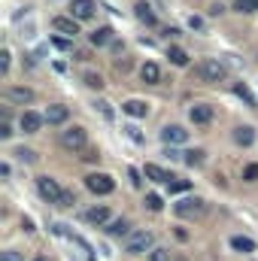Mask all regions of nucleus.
I'll use <instances>...</instances> for the list:
<instances>
[{"label": "nucleus", "instance_id": "f257e3e1", "mask_svg": "<svg viewBox=\"0 0 258 261\" xmlns=\"http://www.w3.org/2000/svg\"><path fill=\"white\" fill-rule=\"evenodd\" d=\"M197 76H200L203 82H222V79L228 76V70H225V64H222L219 58H207V61L197 64Z\"/></svg>", "mask_w": 258, "mask_h": 261}, {"label": "nucleus", "instance_id": "f03ea898", "mask_svg": "<svg viewBox=\"0 0 258 261\" xmlns=\"http://www.w3.org/2000/svg\"><path fill=\"white\" fill-rule=\"evenodd\" d=\"M37 192H40L43 200H49V203H61V200H64V189H61L52 176H40V179H37Z\"/></svg>", "mask_w": 258, "mask_h": 261}, {"label": "nucleus", "instance_id": "7ed1b4c3", "mask_svg": "<svg viewBox=\"0 0 258 261\" xmlns=\"http://www.w3.org/2000/svg\"><path fill=\"white\" fill-rule=\"evenodd\" d=\"M85 189L91 195H113L116 192V182L107 173H91V176H85Z\"/></svg>", "mask_w": 258, "mask_h": 261}, {"label": "nucleus", "instance_id": "20e7f679", "mask_svg": "<svg viewBox=\"0 0 258 261\" xmlns=\"http://www.w3.org/2000/svg\"><path fill=\"white\" fill-rule=\"evenodd\" d=\"M152 231H131L128 234V243H125V249H128L131 255H143L149 246H152Z\"/></svg>", "mask_w": 258, "mask_h": 261}, {"label": "nucleus", "instance_id": "39448f33", "mask_svg": "<svg viewBox=\"0 0 258 261\" xmlns=\"http://www.w3.org/2000/svg\"><path fill=\"white\" fill-rule=\"evenodd\" d=\"M203 210H207V203L200 197H186V200L173 203V213L183 219H197V216H203Z\"/></svg>", "mask_w": 258, "mask_h": 261}, {"label": "nucleus", "instance_id": "423d86ee", "mask_svg": "<svg viewBox=\"0 0 258 261\" xmlns=\"http://www.w3.org/2000/svg\"><path fill=\"white\" fill-rule=\"evenodd\" d=\"M85 140H88L85 128H76V125H73V128L61 130V146H64V149H73V152H76V149H85Z\"/></svg>", "mask_w": 258, "mask_h": 261}, {"label": "nucleus", "instance_id": "0eeeda50", "mask_svg": "<svg viewBox=\"0 0 258 261\" xmlns=\"http://www.w3.org/2000/svg\"><path fill=\"white\" fill-rule=\"evenodd\" d=\"M94 9H97L94 0H73V3H70V15L79 18V21H88V18L94 15Z\"/></svg>", "mask_w": 258, "mask_h": 261}, {"label": "nucleus", "instance_id": "6e6552de", "mask_svg": "<svg viewBox=\"0 0 258 261\" xmlns=\"http://www.w3.org/2000/svg\"><path fill=\"white\" fill-rule=\"evenodd\" d=\"M76 21H79V18H73V15H70V18H67V15H58V18L52 21V28H55L58 34H64V37H76V34H79V24H76Z\"/></svg>", "mask_w": 258, "mask_h": 261}, {"label": "nucleus", "instance_id": "1a4fd4ad", "mask_svg": "<svg viewBox=\"0 0 258 261\" xmlns=\"http://www.w3.org/2000/svg\"><path fill=\"white\" fill-rule=\"evenodd\" d=\"M161 140H164L167 146H173V143H186V140H189V130L179 128V125H167V128L161 130Z\"/></svg>", "mask_w": 258, "mask_h": 261}, {"label": "nucleus", "instance_id": "9d476101", "mask_svg": "<svg viewBox=\"0 0 258 261\" xmlns=\"http://www.w3.org/2000/svg\"><path fill=\"white\" fill-rule=\"evenodd\" d=\"M189 119H192L194 125H210L213 122V107H207V103H197L189 110Z\"/></svg>", "mask_w": 258, "mask_h": 261}, {"label": "nucleus", "instance_id": "9b49d317", "mask_svg": "<svg viewBox=\"0 0 258 261\" xmlns=\"http://www.w3.org/2000/svg\"><path fill=\"white\" fill-rule=\"evenodd\" d=\"M6 97L15 100V103H34V91L24 88V85H9L6 88Z\"/></svg>", "mask_w": 258, "mask_h": 261}, {"label": "nucleus", "instance_id": "f8f14e48", "mask_svg": "<svg viewBox=\"0 0 258 261\" xmlns=\"http://www.w3.org/2000/svg\"><path fill=\"white\" fill-rule=\"evenodd\" d=\"M18 125H21L24 134H37L40 125H43V116H37L34 110H28V113H21V122H18Z\"/></svg>", "mask_w": 258, "mask_h": 261}, {"label": "nucleus", "instance_id": "ddd939ff", "mask_svg": "<svg viewBox=\"0 0 258 261\" xmlns=\"http://www.w3.org/2000/svg\"><path fill=\"white\" fill-rule=\"evenodd\" d=\"M122 113H125V116H131V119H146L149 107H146L143 100H125V103H122Z\"/></svg>", "mask_w": 258, "mask_h": 261}, {"label": "nucleus", "instance_id": "4468645a", "mask_svg": "<svg viewBox=\"0 0 258 261\" xmlns=\"http://www.w3.org/2000/svg\"><path fill=\"white\" fill-rule=\"evenodd\" d=\"M67 116H70V110L61 107V103H52V107L46 110V122H49V125H64Z\"/></svg>", "mask_w": 258, "mask_h": 261}, {"label": "nucleus", "instance_id": "2eb2a0df", "mask_svg": "<svg viewBox=\"0 0 258 261\" xmlns=\"http://www.w3.org/2000/svg\"><path fill=\"white\" fill-rule=\"evenodd\" d=\"M134 15H137L143 24H155V12H152V6H149L146 0H137V6H134Z\"/></svg>", "mask_w": 258, "mask_h": 261}, {"label": "nucleus", "instance_id": "dca6fc26", "mask_svg": "<svg viewBox=\"0 0 258 261\" xmlns=\"http://www.w3.org/2000/svg\"><path fill=\"white\" fill-rule=\"evenodd\" d=\"M140 79H143L146 85H155V82L161 79V70H158V64H152V61H149V64H143V67H140Z\"/></svg>", "mask_w": 258, "mask_h": 261}, {"label": "nucleus", "instance_id": "f3484780", "mask_svg": "<svg viewBox=\"0 0 258 261\" xmlns=\"http://www.w3.org/2000/svg\"><path fill=\"white\" fill-rule=\"evenodd\" d=\"M234 143H237V146H252V143H255V130L249 128V125L234 128Z\"/></svg>", "mask_w": 258, "mask_h": 261}, {"label": "nucleus", "instance_id": "a211bd4d", "mask_svg": "<svg viewBox=\"0 0 258 261\" xmlns=\"http://www.w3.org/2000/svg\"><path fill=\"white\" fill-rule=\"evenodd\" d=\"M143 173H146L152 182H170V179H173V176H170L167 170H161L158 164H146V170H143Z\"/></svg>", "mask_w": 258, "mask_h": 261}, {"label": "nucleus", "instance_id": "6ab92c4d", "mask_svg": "<svg viewBox=\"0 0 258 261\" xmlns=\"http://www.w3.org/2000/svg\"><path fill=\"white\" fill-rule=\"evenodd\" d=\"M110 219V210L107 206H91L88 213H85V222H91V225H104Z\"/></svg>", "mask_w": 258, "mask_h": 261}, {"label": "nucleus", "instance_id": "aec40b11", "mask_svg": "<svg viewBox=\"0 0 258 261\" xmlns=\"http://www.w3.org/2000/svg\"><path fill=\"white\" fill-rule=\"evenodd\" d=\"M231 249H237V252H255V240H249V237H231Z\"/></svg>", "mask_w": 258, "mask_h": 261}, {"label": "nucleus", "instance_id": "412c9836", "mask_svg": "<svg viewBox=\"0 0 258 261\" xmlns=\"http://www.w3.org/2000/svg\"><path fill=\"white\" fill-rule=\"evenodd\" d=\"M110 40H113V28H97L91 34V46H107Z\"/></svg>", "mask_w": 258, "mask_h": 261}, {"label": "nucleus", "instance_id": "4be33fe9", "mask_svg": "<svg viewBox=\"0 0 258 261\" xmlns=\"http://www.w3.org/2000/svg\"><path fill=\"white\" fill-rule=\"evenodd\" d=\"M167 58H170L176 67L189 64V55H186V49H179V46H170V49H167Z\"/></svg>", "mask_w": 258, "mask_h": 261}, {"label": "nucleus", "instance_id": "5701e85b", "mask_svg": "<svg viewBox=\"0 0 258 261\" xmlns=\"http://www.w3.org/2000/svg\"><path fill=\"white\" fill-rule=\"evenodd\" d=\"M113 237H128L131 234V225L125 222V219H116V222H110V228H107Z\"/></svg>", "mask_w": 258, "mask_h": 261}, {"label": "nucleus", "instance_id": "b1692460", "mask_svg": "<svg viewBox=\"0 0 258 261\" xmlns=\"http://www.w3.org/2000/svg\"><path fill=\"white\" fill-rule=\"evenodd\" d=\"M167 189H170V195H179V192H189V189H192V182H189V179H176V176H173V179L167 182Z\"/></svg>", "mask_w": 258, "mask_h": 261}, {"label": "nucleus", "instance_id": "393cba45", "mask_svg": "<svg viewBox=\"0 0 258 261\" xmlns=\"http://www.w3.org/2000/svg\"><path fill=\"white\" fill-rule=\"evenodd\" d=\"M234 94H237V97H243V100H246L249 107H255V97H252V91H249V88H246L243 82H237V85H234Z\"/></svg>", "mask_w": 258, "mask_h": 261}, {"label": "nucleus", "instance_id": "a878e982", "mask_svg": "<svg viewBox=\"0 0 258 261\" xmlns=\"http://www.w3.org/2000/svg\"><path fill=\"white\" fill-rule=\"evenodd\" d=\"M183 155H186L183 161H186L189 167H197V164H203V152H200V149H192V152H183Z\"/></svg>", "mask_w": 258, "mask_h": 261}, {"label": "nucleus", "instance_id": "bb28decb", "mask_svg": "<svg viewBox=\"0 0 258 261\" xmlns=\"http://www.w3.org/2000/svg\"><path fill=\"white\" fill-rule=\"evenodd\" d=\"M237 12H258V0H234Z\"/></svg>", "mask_w": 258, "mask_h": 261}, {"label": "nucleus", "instance_id": "cd10ccee", "mask_svg": "<svg viewBox=\"0 0 258 261\" xmlns=\"http://www.w3.org/2000/svg\"><path fill=\"white\" fill-rule=\"evenodd\" d=\"M15 158L24 161V164H34V161H37V155H34L31 149H15Z\"/></svg>", "mask_w": 258, "mask_h": 261}, {"label": "nucleus", "instance_id": "c85d7f7f", "mask_svg": "<svg viewBox=\"0 0 258 261\" xmlns=\"http://www.w3.org/2000/svg\"><path fill=\"white\" fill-rule=\"evenodd\" d=\"M146 206H149L152 213H158V210H161L164 203H161V197H158V195H146Z\"/></svg>", "mask_w": 258, "mask_h": 261}, {"label": "nucleus", "instance_id": "c756f323", "mask_svg": "<svg viewBox=\"0 0 258 261\" xmlns=\"http://www.w3.org/2000/svg\"><path fill=\"white\" fill-rule=\"evenodd\" d=\"M243 179H246V182H255V179H258V164H246Z\"/></svg>", "mask_w": 258, "mask_h": 261}, {"label": "nucleus", "instance_id": "7c9ffc66", "mask_svg": "<svg viewBox=\"0 0 258 261\" xmlns=\"http://www.w3.org/2000/svg\"><path fill=\"white\" fill-rule=\"evenodd\" d=\"M85 85H91V88H100V85H104V79H100L97 73H85Z\"/></svg>", "mask_w": 258, "mask_h": 261}, {"label": "nucleus", "instance_id": "2f4dec72", "mask_svg": "<svg viewBox=\"0 0 258 261\" xmlns=\"http://www.w3.org/2000/svg\"><path fill=\"white\" fill-rule=\"evenodd\" d=\"M170 255H167V249H152V255H149V261H167Z\"/></svg>", "mask_w": 258, "mask_h": 261}, {"label": "nucleus", "instance_id": "473e14b6", "mask_svg": "<svg viewBox=\"0 0 258 261\" xmlns=\"http://www.w3.org/2000/svg\"><path fill=\"white\" fill-rule=\"evenodd\" d=\"M0 261H24L18 252H12V249H6V252H0Z\"/></svg>", "mask_w": 258, "mask_h": 261}, {"label": "nucleus", "instance_id": "72a5a7b5", "mask_svg": "<svg viewBox=\"0 0 258 261\" xmlns=\"http://www.w3.org/2000/svg\"><path fill=\"white\" fill-rule=\"evenodd\" d=\"M125 130H128V137L134 140V143H146V140H143V134H140V130L134 128V125H131V128H125Z\"/></svg>", "mask_w": 258, "mask_h": 261}, {"label": "nucleus", "instance_id": "f704fd0d", "mask_svg": "<svg viewBox=\"0 0 258 261\" xmlns=\"http://www.w3.org/2000/svg\"><path fill=\"white\" fill-rule=\"evenodd\" d=\"M6 70H9V52L3 49V52H0V73H6Z\"/></svg>", "mask_w": 258, "mask_h": 261}, {"label": "nucleus", "instance_id": "c9c22d12", "mask_svg": "<svg viewBox=\"0 0 258 261\" xmlns=\"http://www.w3.org/2000/svg\"><path fill=\"white\" fill-rule=\"evenodd\" d=\"M97 107H100L104 119H113V110H110V103H107V100H97Z\"/></svg>", "mask_w": 258, "mask_h": 261}, {"label": "nucleus", "instance_id": "e433bc0d", "mask_svg": "<svg viewBox=\"0 0 258 261\" xmlns=\"http://www.w3.org/2000/svg\"><path fill=\"white\" fill-rule=\"evenodd\" d=\"M82 158H85V161H97V158H100V152H97V149H85V155H82Z\"/></svg>", "mask_w": 258, "mask_h": 261}, {"label": "nucleus", "instance_id": "4c0bfd02", "mask_svg": "<svg viewBox=\"0 0 258 261\" xmlns=\"http://www.w3.org/2000/svg\"><path fill=\"white\" fill-rule=\"evenodd\" d=\"M0 137H3V140H6V137H12V128H9V122H6V119H3V125H0Z\"/></svg>", "mask_w": 258, "mask_h": 261}, {"label": "nucleus", "instance_id": "58836bf2", "mask_svg": "<svg viewBox=\"0 0 258 261\" xmlns=\"http://www.w3.org/2000/svg\"><path fill=\"white\" fill-rule=\"evenodd\" d=\"M222 12H225V6H222V3H213V6H210V15H222Z\"/></svg>", "mask_w": 258, "mask_h": 261}, {"label": "nucleus", "instance_id": "ea45409f", "mask_svg": "<svg viewBox=\"0 0 258 261\" xmlns=\"http://www.w3.org/2000/svg\"><path fill=\"white\" fill-rule=\"evenodd\" d=\"M55 46H58V49H70V40H64V37H55Z\"/></svg>", "mask_w": 258, "mask_h": 261}, {"label": "nucleus", "instance_id": "a19ab883", "mask_svg": "<svg viewBox=\"0 0 258 261\" xmlns=\"http://www.w3.org/2000/svg\"><path fill=\"white\" fill-rule=\"evenodd\" d=\"M189 24H192L194 31H200V28H203V21H200V18H197V15H192V18H189Z\"/></svg>", "mask_w": 258, "mask_h": 261}, {"label": "nucleus", "instance_id": "79ce46f5", "mask_svg": "<svg viewBox=\"0 0 258 261\" xmlns=\"http://www.w3.org/2000/svg\"><path fill=\"white\" fill-rule=\"evenodd\" d=\"M128 173H131V182H134V186H140V182H143V179H140V173H137V170H134V167H131Z\"/></svg>", "mask_w": 258, "mask_h": 261}, {"label": "nucleus", "instance_id": "37998d69", "mask_svg": "<svg viewBox=\"0 0 258 261\" xmlns=\"http://www.w3.org/2000/svg\"><path fill=\"white\" fill-rule=\"evenodd\" d=\"M61 203H64V206H70V203H76V200H73V195H70V192H64V200H61Z\"/></svg>", "mask_w": 258, "mask_h": 261}, {"label": "nucleus", "instance_id": "c03bdc74", "mask_svg": "<svg viewBox=\"0 0 258 261\" xmlns=\"http://www.w3.org/2000/svg\"><path fill=\"white\" fill-rule=\"evenodd\" d=\"M34 261H46V258H43V255H40V258H34Z\"/></svg>", "mask_w": 258, "mask_h": 261}]
</instances>
